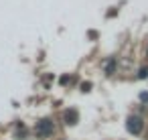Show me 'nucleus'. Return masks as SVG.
Listing matches in <instances>:
<instances>
[{"label":"nucleus","instance_id":"6","mask_svg":"<svg viewBox=\"0 0 148 140\" xmlns=\"http://www.w3.org/2000/svg\"><path fill=\"white\" fill-rule=\"evenodd\" d=\"M89 87H91V83H83V85H81L83 91H89Z\"/></svg>","mask_w":148,"mask_h":140},{"label":"nucleus","instance_id":"2","mask_svg":"<svg viewBox=\"0 0 148 140\" xmlns=\"http://www.w3.org/2000/svg\"><path fill=\"white\" fill-rule=\"evenodd\" d=\"M126 128H128V132H130V134H140V132H142V128H144V122H142V118H140V116H130V118H128V122H126Z\"/></svg>","mask_w":148,"mask_h":140},{"label":"nucleus","instance_id":"4","mask_svg":"<svg viewBox=\"0 0 148 140\" xmlns=\"http://www.w3.org/2000/svg\"><path fill=\"white\" fill-rule=\"evenodd\" d=\"M114 69H116V61L112 59V61L106 65V73H108V75H112V73H114Z\"/></svg>","mask_w":148,"mask_h":140},{"label":"nucleus","instance_id":"1","mask_svg":"<svg viewBox=\"0 0 148 140\" xmlns=\"http://www.w3.org/2000/svg\"><path fill=\"white\" fill-rule=\"evenodd\" d=\"M53 130H55L53 122H51L49 118H45V120H41V122L37 124L35 134H37V138H47V136H51V134H53Z\"/></svg>","mask_w":148,"mask_h":140},{"label":"nucleus","instance_id":"7","mask_svg":"<svg viewBox=\"0 0 148 140\" xmlns=\"http://www.w3.org/2000/svg\"><path fill=\"white\" fill-rule=\"evenodd\" d=\"M140 100H142V102H148V93H142V95H140Z\"/></svg>","mask_w":148,"mask_h":140},{"label":"nucleus","instance_id":"3","mask_svg":"<svg viewBox=\"0 0 148 140\" xmlns=\"http://www.w3.org/2000/svg\"><path fill=\"white\" fill-rule=\"evenodd\" d=\"M63 120H65V124H69V126L77 124V120H79V114H77V110H75V108H69V110H65V112H63Z\"/></svg>","mask_w":148,"mask_h":140},{"label":"nucleus","instance_id":"5","mask_svg":"<svg viewBox=\"0 0 148 140\" xmlns=\"http://www.w3.org/2000/svg\"><path fill=\"white\" fill-rule=\"evenodd\" d=\"M138 77H140V79L148 77V67H142V69H140V73H138Z\"/></svg>","mask_w":148,"mask_h":140}]
</instances>
